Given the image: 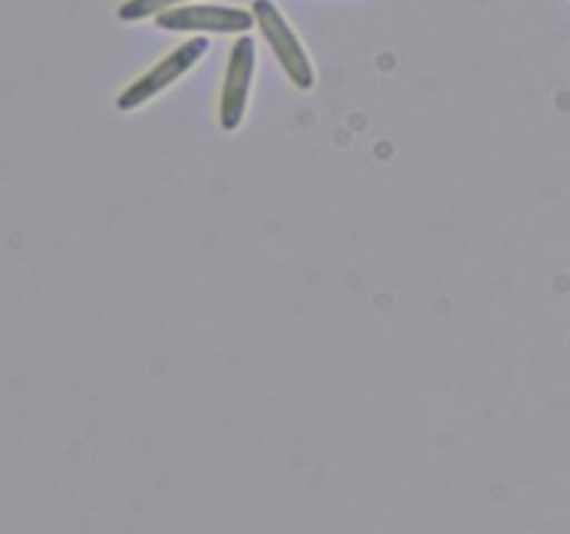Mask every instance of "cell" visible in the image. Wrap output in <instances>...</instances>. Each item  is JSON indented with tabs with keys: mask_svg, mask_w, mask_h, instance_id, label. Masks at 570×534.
Masks as SVG:
<instances>
[{
	"mask_svg": "<svg viewBox=\"0 0 570 534\" xmlns=\"http://www.w3.org/2000/svg\"><path fill=\"white\" fill-rule=\"evenodd\" d=\"M206 50H209V42H206L204 37L184 42L176 53L167 56L159 67H154L150 72H145V76L139 78L134 87H128L126 92L120 95V100H117V103H120V109L128 111V109H134V106L145 103L148 98H154V95L165 92V89L170 87L176 78H181L184 72H187L189 67H193L195 61L206 53Z\"/></svg>",
	"mask_w": 570,
	"mask_h": 534,
	"instance_id": "obj_3",
	"label": "cell"
},
{
	"mask_svg": "<svg viewBox=\"0 0 570 534\" xmlns=\"http://www.w3.org/2000/svg\"><path fill=\"white\" fill-rule=\"evenodd\" d=\"M254 22V11L228 9V6H173L156 14V26L167 31L245 33Z\"/></svg>",
	"mask_w": 570,
	"mask_h": 534,
	"instance_id": "obj_2",
	"label": "cell"
},
{
	"mask_svg": "<svg viewBox=\"0 0 570 534\" xmlns=\"http://www.w3.org/2000/svg\"><path fill=\"white\" fill-rule=\"evenodd\" d=\"M250 11H254L256 26L262 28L265 39L271 42L273 53L278 56V61H282V67L287 70V76L293 78L295 87L298 89L315 87V70H312L309 56H306L304 44H301L298 37L293 33V28L287 26L282 11H278L271 0H256Z\"/></svg>",
	"mask_w": 570,
	"mask_h": 534,
	"instance_id": "obj_1",
	"label": "cell"
},
{
	"mask_svg": "<svg viewBox=\"0 0 570 534\" xmlns=\"http://www.w3.org/2000/svg\"><path fill=\"white\" fill-rule=\"evenodd\" d=\"M178 3H184V0H126V3L120 6V20H145V17H156Z\"/></svg>",
	"mask_w": 570,
	"mask_h": 534,
	"instance_id": "obj_5",
	"label": "cell"
},
{
	"mask_svg": "<svg viewBox=\"0 0 570 534\" xmlns=\"http://www.w3.org/2000/svg\"><path fill=\"white\" fill-rule=\"evenodd\" d=\"M250 78H254V39L243 37L232 48V56H228L226 83H223L220 120L226 131H234V128L243 122L245 106H248Z\"/></svg>",
	"mask_w": 570,
	"mask_h": 534,
	"instance_id": "obj_4",
	"label": "cell"
}]
</instances>
